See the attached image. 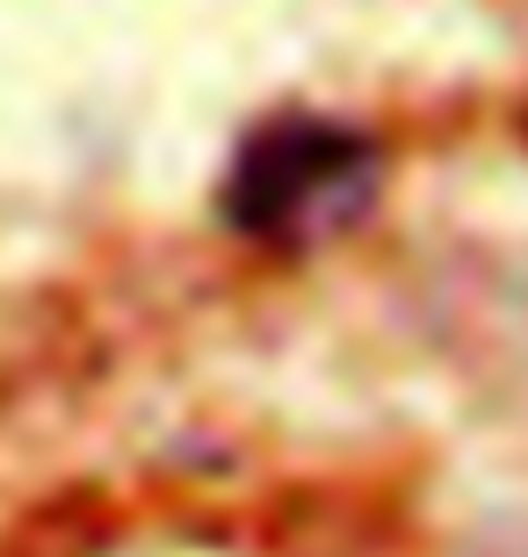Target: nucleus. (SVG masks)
<instances>
[{
  "label": "nucleus",
  "mask_w": 528,
  "mask_h": 557,
  "mask_svg": "<svg viewBox=\"0 0 528 557\" xmlns=\"http://www.w3.org/2000/svg\"><path fill=\"white\" fill-rule=\"evenodd\" d=\"M377 188H384V152L369 131L341 116H311V109H283L261 131H246V145L232 152L218 210L254 247L311 253L363 225Z\"/></svg>",
  "instance_id": "nucleus-1"
}]
</instances>
